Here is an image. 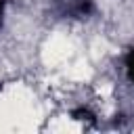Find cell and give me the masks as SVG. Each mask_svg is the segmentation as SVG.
<instances>
[{
  "label": "cell",
  "mask_w": 134,
  "mask_h": 134,
  "mask_svg": "<svg viewBox=\"0 0 134 134\" xmlns=\"http://www.w3.org/2000/svg\"><path fill=\"white\" fill-rule=\"evenodd\" d=\"M126 67H128V75H130V80H134V48L128 52V57H126Z\"/></svg>",
  "instance_id": "1"
}]
</instances>
